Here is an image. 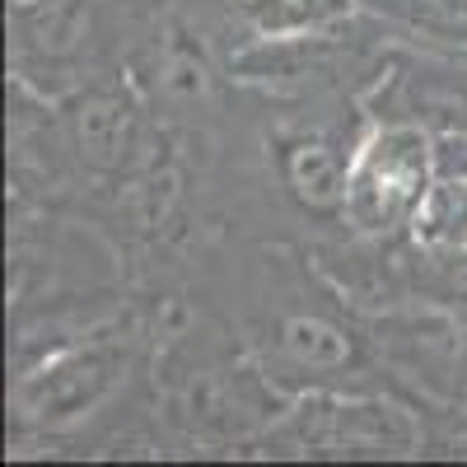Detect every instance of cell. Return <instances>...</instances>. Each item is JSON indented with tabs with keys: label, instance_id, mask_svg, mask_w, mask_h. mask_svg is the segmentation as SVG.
I'll list each match as a JSON object with an SVG mask.
<instances>
[{
	"label": "cell",
	"instance_id": "6da1fadb",
	"mask_svg": "<svg viewBox=\"0 0 467 467\" xmlns=\"http://www.w3.org/2000/svg\"><path fill=\"white\" fill-rule=\"evenodd\" d=\"M435 182V131L416 122H374L350 154L341 220L365 244L411 234Z\"/></svg>",
	"mask_w": 467,
	"mask_h": 467
},
{
	"label": "cell",
	"instance_id": "7a4b0ae2",
	"mask_svg": "<svg viewBox=\"0 0 467 467\" xmlns=\"http://www.w3.org/2000/svg\"><path fill=\"white\" fill-rule=\"evenodd\" d=\"M136 350L131 323H112L85 341L57 346L43 365L15 379V425L19 431H70L89 420L127 379Z\"/></svg>",
	"mask_w": 467,
	"mask_h": 467
},
{
	"label": "cell",
	"instance_id": "3957f363",
	"mask_svg": "<svg viewBox=\"0 0 467 467\" xmlns=\"http://www.w3.org/2000/svg\"><path fill=\"white\" fill-rule=\"evenodd\" d=\"M266 444H290L295 453H411L425 444V431L398 402L314 398L271 420Z\"/></svg>",
	"mask_w": 467,
	"mask_h": 467
},
{
	"label": "cell",
	"instance_id": "277c9868",
	"mask_svg": "<svg viewBox=\"0 0 467 467\" xmlns=\"http://www.w3.org/2000/svg\"><path fill=\"white\" fill-rule=\"evenodd\" d=\"M15 85L43 89V75H80L99 47L94 0H10Z\"/></svg>",
	"mask_w": 467,
	"mask_h": 467
},
{
	"label": "cell",
	"instance_id": "5b68a950",
	"mask_svg": "<svg viewBox=\"0 0 467 467\" xmlns=\"http://www.w3.org/2000/svg\"><path fill=\"white\" fill-rule=\"evenodd\" d=\"M374 122H416L425 131H467V66L407 57L379 75L369 99Z\"/></svg>",
	"mask_w": 467,
	"mask_h": 467
},
{
	"label": "cell",
	"instance_id": "8992f818",
	"mask_svg": "<svg viewBox=\"0 0 467 467\" xmlns=\"http://www.w3.org/2000/svg\"><path fill=\"white\" fill-rule=\"evenodd\" d=\"M350 154L356 140L341 145L327 131H290L276 140V169L285 192L314 215H341L346 202V178H350Z\"/></svg>",
	"mask_w": 467,
	"mask_h": 467
},
{
	"label": "cell",
	"instance_id": "52a82bcc",
	"mask_svg": "<svg viewBox=\"0 0 467 467\" xmlns=\"http://www.w3.org/2000/svg\"><path fill=\"white\" fill-rule=\"evenodd\" d=\"M411 239L425 253H467V131L435 136V182Z\"/></svg>",
	"mask_w": 467,
	"mask_h": 467
},
{
	"label": "cell",
	"instance_id": "ba28073f",
	"mask_svg": "<svg viewBox=\"0 0 467 467\" xmlns=\"http://www.w3.org/2000/svg\"><path fill=\"white\" fill-rule=\"evenodd\" d=\"M360 0H239L244 24L271 43V37H304V33H332L356 15Z\"/></svg>",
	"mask_w": 467,
	"mask_h": 467
},
{
	"label": "cell",
	"instance_id": "9c48e42d",
	"mask_svg": "<svg viewBox=\"0 0 467 467\" xmlns=\"http://www.w3.org/2000/svg\"><path fill=\"white\" fill-rule=\"evenodd\" d=\"M281 350L299 365V369H337V365H350V341L318 323V318H295L281 327Z\"/></svg>",
	"mask_w": 467,
	"mask_h": 467
}]
</instances>
